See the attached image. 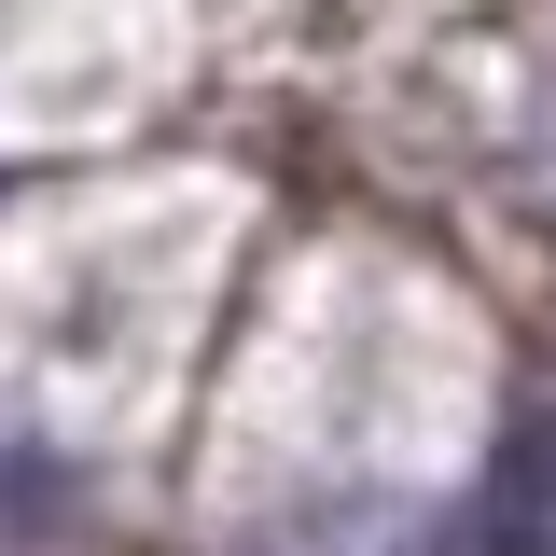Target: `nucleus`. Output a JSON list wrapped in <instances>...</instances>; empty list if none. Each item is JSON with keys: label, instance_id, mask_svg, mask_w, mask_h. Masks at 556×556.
<instances>
[{"label": "nucleus", "instance_id": "obj_3", "mask_svg": "<svg viewBox=\"0 0 556 556\" xmlns=\"http://www.w3.org/2000/svg\"><path fill=\"white\" fill-rule=\"evenodd\" d=\"M0 515H56V486L28 473V459H0Z\"/></svg>", "mask_w": 556, "mask_h": 556}, {"label": "nucleus", "instance_id": "obj_2", "mask_svg": "<svg viewBox=\"0 0 556 556\" xmlns=\"http://www.w3.org/2000/svg\"><path fill=\"white\" fill-rule=\"evenodd\" d=\"M445 529L431 515H404V501H334V515H292L265 556H431Z\"/></svg>", "mask_w": 556, "mask_h": 556}, {"label": "nucleus", "instance_id": "obj_1", "mask_svg": "<svg viewBox=\"0 0 556 556\" xmlns=\"http://www.w3.org/2000/svg\"><path fill=\"white\" fill-rule=\"evenodd\" d=\"M473 556H556V417H515L473 501Z\"/></svg>", "mask_w": 556, "mask_h": 556}]
</instances>
